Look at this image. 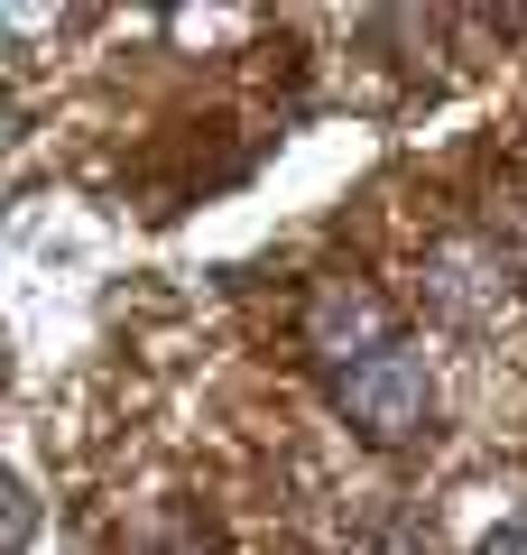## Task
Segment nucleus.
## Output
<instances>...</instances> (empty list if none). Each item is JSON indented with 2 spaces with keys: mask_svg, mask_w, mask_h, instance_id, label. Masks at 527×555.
Instances as JSON below:
<instances>
[{
  "mask_svg": "<svg viewBox=\"0 0 527 555\" xmlns=\"http://www.w3.org/2000/svg\"><path fill=\"white\" fill-rule=\"evenodd\" d=\"M408 287L445 334H472V343H509L527 324V259L490 222H435L408 259Z\"/></svg>",
  "mask_w": 527,
  "mask_h": 555,
  "instance_id": "nucleus-1",
  "label": "nucleus"
},
{
  "mask_svg": "<svg viewBox=\"0 0 527 555\" xmlns=\"http://www.w3.org/2000/svg\"><path fill=\"white\" fill-rule=\"evenodd\" d=\"M324 389H333V416L361 426L371 444H416V436L435 426V361H426V343H416V334L380 343L371 361L333 371Z\"/></svg>",
  "mask_w": 527,
  "mask_h": 555,
  "instance_id": "nucleus-2",
  "label": "nucleus"
},
{
  "mask_svg": "<svg viewBox=\"0 0 527 555\" xmlns=\"http://www.w3.org/2000/svg\"><path fill=\"white\" fill-rule=\"evenodd\" d=\"M296 343L314 352V371H351V361H371L380 343H398V315H389V297H380L371 278H351V269H333V278H314L306 287V306H296Z\"/></svg>",
  "mask_w": 527,
  "mask_h": 555,
  "instance_id": "nucleus-3",
  "label": "nucleus"
},
{
  "mask_svg": "<svg viewBox=\"0 0 527 555\" xmlns=\"http://www.w3.org/2000/svg\"><path fill=\"white\" fill-rule=\"evenodd\" d=\"M28 528H38V509H28L20 481L0 473V555H20V546H28Z\"/></svg>",
  "mask_w": 527,
  "mask_h": 555,
  "instance_id": "nucleus-4",
  "label": "nucleus"
},
{
  "mask_svg": "<svg viewBox=\"0 0 527 555\" xmlns=\"http://www.w3.org/2000/svg\"><path fill=\"white\" fill-rule=\"evenodd\" d=\"M500 555H527V537H509V546H500Z\"/></svg>",
  "mask_w": 527,
  "mask_h": 555,
  "instance_id": "nucleus-5",
  "label": "nucleus"
}]
</instances>
